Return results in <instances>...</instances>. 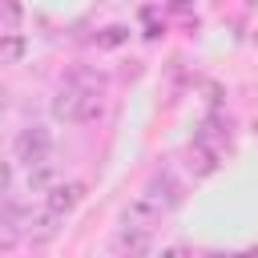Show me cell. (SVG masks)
<instances>
[{
    "label": "cell",
    "instance_id": "cell-5",
    "mask_svg": "<svg viewBox=\"0 0 258 258\" xmlns=\"http://www.w3.org/2000/svg\"><path fill=\"white\" fill-rule=\"evenodd\" d=\"M214 165H218V153H214L206 141H198V145L189 149V169H194V173H214Z\"/></svg>",
    "mask_w": 258,
    "mask_h": 258
},
{
    "label": "cell",
    "instance_id": "cell-8",
    "mask_svg": "<svg viewBox=\"0 0 258 258\" xmlns=\"http://www.w3.org/2000/svg\"><path fill=\"white\" fill-rule=\"evenodd\" d=\"M117 246H121V250H149V238H145L141 226H129V230L117 238Z\"/></svg>",
    "mask_w": 258,
    "mask_h": 258
},
{
    "label": "cell",
    "instance_id": "cell-4",
    "mask_svg": "<svg viewBox=\"0 0 258 258\" xmlns=\"http://www.w3.org/2000/svg\"><path fill=\"white\" fill-rule=\"evenodd\" d=\"M85 198V185L81 181H52L48 185V210L60 218V214H69V210H77V202Z\"/></svg>",
    "mask_w": 258,
    "mask_h": 258
},
{
    "label": "cell",
    "instance_id": "cell-12",
    "mask_svg": "<svg viewBox=\"0 0 258 258\" xmlns=\"http://www.w3.org/2000/svg\"><path fill=\"white\" fill-rule=\"evenodd\" d=\"M12 185V161H0V194H8Z\"/></svg>",
    "mask_w": 258,
    "mask_h": 258
},
{
    "label": "cell",
    "instance_id": "cell-2",
    "mask_svg": "<svg viewBox=\"0 0 258 258\" xmlns=\"http://www.w3.org/2000/svg\"><path fill=\"white\" fill-rule=\"evenodd\" d=\"M16 161H28V165H36V161H44L48 157V149H52V137H48V129H40V125H32V129H20L16 133Z\"/></svg>",
    "mask_w": 258,
    "mask_h": 258
},
{
    "label": "cell",
    "instance_id": "cell-3",
    "mask_svg": "<svg viewBox=\"0 0 258 258\" xmlns=\"http://www.w3.org/2000/svg\"><path fill=\"white\" fill-rule=\"evenodd\" d=\"M165 210H169V206H165L157 194H141V198H133V202L125 206V226H141V230H149V226L161 222Z\"/></svg>",
    "mask_w": 258,
    "mask_h": 258
},
{
    "label": "cell",
    "instance_id": "cell-1",
    "mask_svg": "<svg viewBox=\"0 0 258 258\" xmlns=\"http://www.w3.org/2000/svg\"><path fill=\"white\" fill-rule=\"evenodd\" d=\"M97 113H101V93L64 85V89L52 97V117H56V121H93Z\"/></svg>",
    "mask_w": 258,
    "mask_h": 258
},
{
    "label": "cell",
    "instance_id": "cell-7",
    "mask_svg": "<svg viewBox=\"0 0 258 258\" xmlns=\"http://www.w3.org/2000/svg\"><path fill=\"white\" fill-rule=\"evenodd\" d=\"M69 85L89 89V93H101V89H105V77H101V73H85V69H77V73L69 77Z\"/></svg>",
    "mask_w": 258,
    "mask_h": 258
},
{
    "label": "cell",
    "instance_id": "cell-10",
    "mask_svg": "<svg viewBox=\"0 0 258 258\" xmlns=\"http://www.w3.org/2000/svg\"><path fill=\"white\" fill-rule=\"evenodd\" d=\"M0 20L16 24V20H20V4H16V0H0Z\"/></svg>",
    "mask_w": 258,
    "mask_h": 258
},
{
    "label": "cell",
    "instance_id": "cell-11",
    "mask_svg": "<svg viewBox=\"0 0 258 258\" xmlns=\"http://www.w3.org/2000/svg\"><path fill=\"white\" fill-rule=\"evenodd\" d=\"M12 246H16V226L0 222V250H12Z\"/></svg>",
    "mask_w": 258,
    "mask_h": 258
},
{
    "label": "cell",
    "instance_id": "cell-9",
    "mask_svg": "<svg viewBox=\"0 0 258 258\" xmlns=\"http://www.w3.org/2000/svg\"><path fill=\"white\" fill-rule=\"evenodd\" d=\"M125 36H129V28H125V24H113V28H105V32H101V44H105V48H113V44H121Z\"/></svg>",
    "mask_w": 258,
    "mask_h": 258
},
{
    "label": "cell",
    "instance_id": "cell-6",
    "mask_svg": "<svg viewBox=\"0 0 258 258\" xmlns=\"http://www.w3.org/2000/svg\"><path fill=\"white\" fill-rule=\"evenodd\" d=\"M24 36H16V32H4L0 36V64H16L20 56H24Z\"/></svg>",
    "mask_w": 258,
    "mask_h": 258
}]
</instances>
